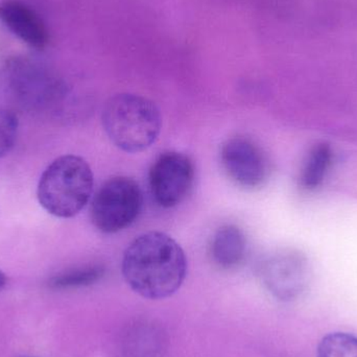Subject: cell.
<instances>
[{
  "label": "cell",
  "instance_id": "14",
  "mask_svg": "<svg viewBox=\"0 0 357 357\" xmlns=\"http://www.w3.org/2000/svg\"><path fill=\"white\" fill-rule=\"evenodd\" d=\"M19 121L12 111L0 109V158L10 154L16 144Z\"/></svg>",
  "mask_w": 357,
  "mask_h": 357
},
{
  "label": "cell",
  "instance_id": "2",
  "mask_svg": "<svg viewBox=\"0 0 357 357\" xmlns=\"http://www.w3.org/2000/svg\"><path fill=\"white\" fill-rule=\"evenodd\" d=\"M110 142L126 153L144 152L160 135L162 117L158 107L144 96L116 94L109 98L102 114Z\"/></svg>",
  "mask_w": 357,
  "mask_h": 357
},
{
  "label": "cell",
  "instance_id": "5",
  "mask_svg": "<svg viewBox=\"0 0 357 357\" xmlns=\"http://www.w3.org/2000/svg\"><path fill=\"white\" fill-rule=\"evenodd\" d=\"M195 167L182 153L167 152L153 163L149 174L151 192L160 207L180 205L192 188Z\"/></svg>",
  "mask_w": 357,
  "mask_h": 357
},
{
  "label": "cell",
  "instance_id": "10",
  "mask_svg": "<svg viewBox=\"0 0 357 357\" xmlns=\"http://www.w3.org/2000/svg\"><path fill=\"white\" fill-rule=\"evenodd\" d=\"M333 162L331 146L325 142L316 144L310 151L300 175V184L306 190H314L324 182Z\"/></svg>",
  "mask_w": 357,
  "mask_h": 357
},
{
  "label": "cell",
  "instance_id": "1",
  "mask_svg": "<svg viewBox=\"0 0 357 357\" xmlns=\"http://www.w3.org/2000/svg\"><path fill=\"white\" fill-rule=\"evenodd\" d=\"M123 278L146 299L171 297L182 287L187 274L184 250L169 235L159 231L136 237L123 253Z\"/></svg>",
  "mask_w": 357,
  "mask_h": 357
},
{
  "label": "cell",
  "instance_id": "12",
  "mask_svg": "<svg viewBox=\"0 0 357 357\" xmlns=\"http://www.w3.org/2000/svg\"><path fill=\"white\" fill-rule=\"evenodd\" d=\"M105 268L100 264L79 266L56 275L50 279V285L54 289H73L90 287L102 280Z\"/></svg>",
  "mask_w": 357,
  "mask_h": 357
},
{
  "label": "cell",
  "instance_id": "6",
  "mask_svg": "<svg viewBox=\"0 0 357 357\" xmlns=\"http://www.w3.org/2000/svg\"><path fill=\"white\" fill-rule=\"evenodd\" d=\"M220 163L228 178L237 186L255 190L270 176V163L264 151L247 137L230 138L220 149Z\"/></svg>",
  "mask_w": 357,
  "mask_h": 357
},
{
  "label": "cell",
  "instance_id": "3",
  "mask_svg": "<svg viewBox=\"0 0 357 357\" xmlns=\"http://www.w3.org/2000/svg\"><path fill=\"white\" fill-rule=\"evenodd\" d=\"M93 185V173L87 161L75 155H65L52 161L42 174L38 201L56 218H73L89 203Z\"/></svg>",
  "mask_w": 357,
  "mask_h": 357
},
{
  "label": "cell",
  "instance_id": "4",
  "mask_svg": "<svg viewBox=\"0 0 357 357\" xmlns=\"http://www.w3.org/2000/svg\"><path fill=\"white\" fill-rule=\"evenodd\" d=\"M142 204V189L136 181L128 177L111 178L92 199L90 215L98 231L113 234L137 220Z\"/></svg>",
  "mask_w": 357,
  "mask_h": 357
},
{
  "label": "cell",
  "instance_id": "7",
  "mask_svg": "<svg viewBox=\"0 0 357 357\" xmlns=\"http://www.w3.org/2000/svg\"><path fill=\"white\" fill-rule=\"evenodd\" d=\"M259 275L266 289L282 300L298 297L310 281L307 261L295 251L276 252L268 256L260 264Z\"/></svg>",
  "mask_w": 357,
  "mask_h": 357
},
{
  "label": "cell",
  "instance_id": "9",
  "mask_svg": "<svg viewBox=\"0 0 357 357\" xmlns=\"http://www.w3.org/2000/svg\"><path fill=\"white\" fill-rule=\"evenodd\" d=\"M248 243L245 233L235 225H225L214 233L209 245V255L220 270H235L245 261Z\"/></svg>",
  "mask_w": 357,
  "mask_h": 357
},
{
  "label": "cell",
  "instance_id": "11",
  "mask_svg": "<svg viewBox=\"0 0 357 357\" xmlns=\"http://www.w3.org/2000/svg\"><path fill=\"white\" fill-rule=\"evenodd\" d=\"M126 354L129 357H159L163 349V337L150 325H140L127 335Z\"/></svg>",
  "mask_w": 357,
  "mask_h": 357
},
{
  "label": "cell",
  "instance_id": "13",
  "mask_svg": "<svg viewBox=\"0 0 357 357\" xmlns=\"http://www.w3.org/2000/svg\"><path fill=\"white\" fill-rule=\"evenodd\" d=\"M318 357H357V337L347 333H331L319 345Z\"/></svg>",
  "mask_w": 357,
  "mask_h": 357
},
{
  "label": "cell",
  "instance_id": "15",
  "mask_svg": "<svg viewBox=\"0 0 357 357\" xmlns=\"http://www.w3.org/2000/svg\"><path fill=\"white\" fill-rule=\"evenodd\" d=\"M6 275L3 274V273L0 271V291H1L2 289H3L4 285H6Z\"/></svg>",
  "mask_w": 357,
  "mask_h": 357
},
{
  "label": "cell",
  "instance_id": "8",
  "mask_svg": "<svg viewBox=\"0 0 357 357\" xmlns=\"http://www.w3.org/2000/svg\"><path fill=\"white\" fill-rule=\"evenodd\" d=\"M0 20L25 43L43 50L48 43V33L43 21L29 6L16 0L0 3Z\"/></svg>",
  "mask_w": 357,
  "mask_h": 357
}]
</instances>
